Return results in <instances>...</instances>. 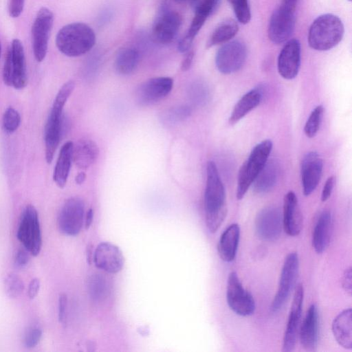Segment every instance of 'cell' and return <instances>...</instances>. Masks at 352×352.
<instances>
[{"mask_svg": "<svg viewBox=\"0 0 352 352\" xmlns=\"http://www.w3.org/2000/svg\"><path fill=\"white\" fill-rule=\"evenodd\" d=\"M206 223L208 230L214 233L227 214L226 192L223 184L214 162L206 166V185L204 193Z\"/></svg>", "mask_w": 352, "mask_h": 352, "instance_id": "obj_1", "label": "cell"}, {"mask_svg": "<svg viewBox=\"0 0 352 352\" xmlns=\"http://www.w3.org/2000/svg\"><path fill=\"white\" fill-rule=\"evenodd\" d=\"M94 30L83 23H72L63 26L58 32L56 44L63 54L76 57L89 52L95 45Z\"/></svg>", "mask_w": 352, "mask_h": 352, "instance_id": "obj_2", "label": "cell"}, {"mask_svg": "<svg viewBox=\"0 0 352 352\" xmlns=\"http://www.w3.org/2000/svg\"><path fill=\"white\" fill-rule=\"evenodd\" d=\"M344 28L340 19L332 14L317 17L310 26L308 34L309 46L318 51H327L342 40Z\"/></svg>", "mask_w": 352, "mask_h": 352, "instance_id": "obj_3", "label": "cell"}, {"mask_svg": "<svg viewBox=\"0 0 352 352\" xmlns=\"http://www.w3.org/2000/svg\"><path fill=\"white\" fill-rule=\"evenodd\" d=\"M272 142L265 140L256 144L241 166L237 181L236 197L241 199L267 163L272 149Z\"/></svg>", "mask_w": 352, "mask_h": 352, "instance_id": "obj_4", "label": "cell"}, {"mask_svg": "<svg viewBox=\"0 0 352 352\" xmlns=\"http://www.w3.org/2000/svg\"><path fill=\"white\" fill-rule=\"evenodd\" d=\"M24 248L32 256H37L42 247V236L38 212L32 206L23 210L16 234Z\"/></svg>", "mask_w": 352, "mask_h": 352, "instance_id": "obj_5", "label": "cell"}, {"mask_svg": "<svg viewBox=\"0 0 352 352\" xmlns=\"http://www.w3.org/2000/svg\"><path fill=\"white\" fill-rule=\"evenodd\" d=\"M298 270V256L291 252L285 258L281 270L278 290L270 307L272 311H278L285 305L295 286Z\"/></svg>", "mask_w": 352, "mask_h": 352, "instance_id": "obj_6", "label": "cell"}, {"mask_svg": "<svg viewBox=\"0 0 352 352\" xmlns=\"http://www.w3.org/2000/svg\"><path fill=\"white\" fill-rule=\"evenodd\" d=\"M226 298L228 306L235 314L241 316H248L254 314V300L251 294L243 288L234 272L228 276Z\"/></svg>", "mask_w": 352, "mask_h": 352, "instance_id": "obj_7", "label": "cell"}, {"mask_svg": "<svg viewBox=\"0 0 352 352\" xmlns=\"http://www.w3.org/2000/svg\"><path fill=\"white\" fill-rule=\"evenodd\" d=\"M53 22V13L46 8H41L32 27V49L38 62H41L46 56Z\"/></svg>", "mask_w": 352, "mask_h": 352, "instance_id": "obj_8", "label": "cell"}, {"mask_svg": "<svg viewBox=\"0 0 352 352\" xmlns=\"http://www.w3.org/2000/svg\"><path fill=\"white\" fill-rule=\"evenodd\" d=\"M84 201L80 197H71L63 205L58 217L60 230L69 236L77 235L83 225Z\"/></svg>", "mask_w": 352, "mask_h": 352, "instance_id": "obj_9", "label": "cell"}, {"mask_svg": "<svg viewBox=\"0 0 352 352\" xmlns=\"http://www.w3.org/2000/svg\"><path fill=\"white\" fill-rule=\"evenodd\" d=\"M247 57V49L240 41L225 43L217 52L215 64L222 74H230L239 70Z\"/></svg>", "mask_w": 352, "mask_h": 352, "instance_id": "obj_10", "label": "cell"}, {"mask_svg": "<svg viewBox=\"0 0 352 352\" xmlns=\"http://www.w3.org/2000/svg\"><path fill=\"white\" fill-rule=\"evenodd\" d=\"M295 10L280 4L273 12L268 26V37L272 42L282 43L291 36L295 27Z\"/></svg>", "mask_w": 352, "mask_h": 352, "instance_id": "obj_11", "label": "cell"}, {"mask_svg": "<svg viewBox=\"0 0 352 352\" xmlns=\"http://www.w3.org/2000/svg\"><path fill=\"white\" fill-rule=\"evenodd\" d=\"M173 80L169 77H155L142 83L136 89L135 100L141 106L153 104L171 91Z\"/></svg>", "mask_w": 352, "mask_h": 352, "instance_id": "obj_12", "label": "cell"}, {"mask_svg": "<svg viewBox=\"0 0 352 352\" xmlns=\"http://www.w3.org/2000/svg\"><path fill=\"white\" fill-rule=\"evenodd\" d=\"M283 228V216L280 210L274 206L262 209L256 215L255 229L259 238L273 241L279 238Z\"/></svg>", "mask_w": 352, "mask_h": 352, "instance_id": "obj_13", "label": "cell"}, {"mask_svg": "<svg viewBox=\"0 0 352 352\" xmlns=\"http://www.w3.org/2000/svg\"><path fill=\"white\" fill-rule=\"evenodd\" d=\"M182 24V16L173 10L163 11L156 19L151 31L153 41L160 44L170 43Z\"/></svg>", "mask_w": 352, "mask_h": 352, "instance_id": "obj_14", "label": "cell"}, {"mask_svg": "<svg viewBox=\"0 0 352 352\" xmlns=\"http://www.w3.org/2000/svg\"><path fill=\"white\" fill-rule=\"evenodd\" d=\"M303 297V287L301 284H298L295 289L288 322L283 336V351L290 352L294 349L298 327L302 314Z\"/></svg>", "mask_w": 352, "mask_h": 352, "instance_id": "obj_15", "label": "cell"}, {"mask_svg": "<svg viewBox=\"0 0 352 352\" xmlns=\"http://www.w3.org/2000/svg\"><path fill=\"white\" fill-rule=\"evenodd\" d=\"M300 67V43L297 39H290L282 48L278 58V71L286 80L294 78Z\"/></svg>", "mask_w": 352, "mask_h": 352, "instance_id": "obj_16", "label": "cell"}, {"mask_svg": "<svg viewBox=\"0 0 352 352\" xmlns=\"http://www.w3.org/2000/svg\"><path fill=\"white\" fill-rule=\"evenodd\" d=\"M94 261L97 267L111 274L120 272L124 263L120 249L109 242L98 244L94 252Z\"/></svg>", "mask_w": 352, "mask_h": 352, "instance_id": "obj_17", "label": "cell"}, {"mask_svg": "<svg viewBox=\"0 0 352 352\" xmlns=\"http://www.w3.org/2000/svg\"><path fill=\"white\" fill-rule=\"evenodd\" d=\"M323 168V162L316 151L307 153L303 157L301 165V182L303 194L311 195L320 182Z\"/></svg>", "mask_w": 352, "mask_h": 352, "instance_id": "obj_18", "label": "cell"}, {"mask_svg": "<svg viewBox=\"0 0 352 352\" xmlns=\"http://www.w3.org/2000/svg\"><path fill=\"white\" fill-rule=\"evenodd\" d=\"M282 216L285 232L292 236L298 235L302 226V218L297 197L293 191H289L284 197Z\"/></svg>", "mask_w": 352, "mask_h": 352, "instance_id": "obj_19", "label": "cell"}, {"mask_svg": "<svg viewBox=\"0 0 352 352\" xmlns=\"http://www.w3.org/2000/svg\"><path fill=\"white\" fill-rule=\"evenodd\" d=\"M319 316L316 305H311L306 314L300 331L302 346L307 351H314L318 345Z\"/></svg>", "mask_w": 352, "mask_h": 352, "instance_id": "obj_20", "label": "cell"}, {"mask_svg": "<svg viewBox=\"0 0 352 352\" xmlns=\"http://www.w3.org/2000/svg\"><path fill=\"white\" fill-rule=\"evenodd\" d=\"M11 58L12 83L16 89L24 88L27 84L25 58L23 46L19 39H14L9 50Z\"/></svg>", "mask_w": 352, "mask_h": 352, "instance_id": "obj_21", "label": "cell"}, {"mask_svg": "<svg viewBox=\"0 0 352 352\" xmlns=\"http://www.w3.org/2000/svg\"><path fill=\"white\" fill-rule=\"evenodd\" d=\"M333 228V219L329 211H323L318 217L312 234V246L318 253H322L328 247Z\"/></svg>", "mask_w": 352, "mask_h": 352, "instance_id": "obj_22", "label": "cell"}, {"mask_svg": "<svg viewBox=\"0 0 352 352\" xmlns=\"http://www.w3.org/2000/svg\"><path fill=\"white\" fill-rule=\"evenodd\" d=\"M333 336L338 344L346 349H352V311L346 309L334 318L331 325Z\"/></svg>", "mask_w": 352, "mask_h": 352, "instance_id": "obj_23", "label": "cell"}, {"mask_svg": "<svg viewBox=\"0 0 352 352\" xmlns=\"http://www.w3.org/2000/svg\"><path fill=\"white\" fill-rule=\"evenodd\" d=\"M99 148L92 140L82 138L73 146L72 161L80 169L89 167L98 158Z\"/></svg>", "mask_w": 352, "mask_h": 352, "instance_id": "obj_24", "label": "cell"}, {"mask_svg": "<svg viewBox=\"0 0 352 352\" xmlns=\"http://www.w3.org/2000/svg\"><path fill=\"white\" fill-rule=\"evenodd\" d=\"M240 237L238 224L230 225L222 233L217 246L221 258L226 262L232 261L236 256Z\"/></svg>", "mask_w": 352, "mask_h": 352, "instance_id": "obj_25", "label": "cell"}, {"mask_svg": "<svg viewBox=\"0 0 352 352\" xmlns=\"http://www.w3.org/2000/svg\"><path fill=\"white\" fill-rule=\"evenodd\" d=\"M263 91L259 87L245 94L236 102L229 118V123L233 125L243 118L261 102Z\"/></svg>", "mask_w": 352, "mask_h": 352, "instance_id": "obj_26", "label": "cell"}, {"mask_svg": "<svg viewBox=\"0 0 352 352\" xmlns=\"http://www.w3.org/2000/svg\"><path fill=\"white\" fill-rule=\"evenodd\" d=\"M74 144L67 142L60 148L53 173V179L60 188L65 187L72 162V152Z\"/></svg>", "mask_w": 352, "mask_h": 352, "instance_id": "obj_27", "label": "cell"}, {"mask_svg": "<svg viewBox=\"0 0 352 352\" xmlns=\"http://www.w3.org/2000/svg\"><path fill=\"white\" fill-rule=\"evenodd\" d=\"M278 177V166L274 160H267L252 184L258 193H265L275 185Z\"/></svg>", "mask_w": 352, "mask_h": 352, "instance_id": "obj_28", "label": "cell"}, {"mask_svg": "<svg viewBox=\"0 0 352 352\" xmlns=\"http://www.w3.org/2000/svg\"><path fill=\"white\" fill-rule=\"evenodd\" d=\"M140 60L138 52L131 47L120 50L116 56L114 66L116 72L121 75L131 74L137 67Z\"/></svg>", "mask_w": 352, "mask_h": 352, "instance_id": "obj_29", "label": "cell"}, {"mask_svg": "<svg viewBox=\"0 0 352 352\" xmlns=\"http://www.w3.org/2000/svg\"><path fill=\"white\" fill-rule=\"evenodd\" d=\"M239 31V25L233 19L221 22L214 30L207 43L208 47L226 43L232 38Z\"/></svg>", "mask_w": 352, "mask_h": 352, "instance_id": "obj_30", "label": "cell"}, {"mask_svg": "<svg viewBox=\"0 0 352 352\" xmlns=\"http://www.w3.org/2000/svg\"><path fill=\"white\" fill-rule=\"evenodd\" d=\"M324 107L320 104L316 107L311 112L304 126L305 135L309 138H314L318 133L322 120Z\"/></svg>", "mask_w": 352, "mask_h": 352, "instance_id": "obj_31", "label": "cell"}, {"mask_svg": "<svg viewBox=\"0 0 352 352\" xmlns=\"http://www.w3.org/2000/svg\"><path fill=\"white\" fill-rule=\"evenodd\" d=\"M5 291L10 298L19 297L24 290L23 280L15 274H8L4 280Z\"/></svg>", "mask_w": 352, "mask_h": 352, "instance_id": "obj_32", "label": "cell"}, {"mask_svg": "<svg viewBox=\"0 0 352 352\" xmlns=\"http://www.w3.org/2000/svg\"><path fill=\"white\" fill-rule=\"evenodd\" d=\"M89 292L90 296L96 300H102L107 294L105 279L99 274L90 277L89 280Z\"/></svg>", "mask_w": 352, "mask_h": 352, "instance_id": "obj_33", "label": "cell"}, {"mask_svg": "<svg viewBox=\"0 0 352 352\" xmlns=\"http://www.w3.org/2000/svg\"><path fill=\"white\" fill-rule=\"evenodd\" d=\"M232 6L237 20L242 24H247L251 19L248 0H228Z\"/></svg>", "mask_w": 352, "mask_h": 352, "instance_id": "obj_34", "label": "cell"}, {"mask_svg": "<svg viewBox=\"0 0 352 352\" xmlns=\"http://www.w3.org/2000/svg\"><path fill=\"white\" fill-rule=\"evenodd\" d=\"M21 123V116L19 112L12 107H8L3 116V126L4 130L12 133L19 128Z\"/></svg>", "mask_w": 352, "mask_h": 352, "instance_id": "obj_35", "label": "cell"}, {"mask_svg": "<svg viewBox=\"0 0 352 352\" xmlns=\"http://www.w3.org/2000/svg\"><path fill=\"white\" fill-rule=\"evenodd\" d=\"M195 12L205 14L208 17L218 8L221 0H189Z\"/></svg>", "mask_w": 352, "mask_h": 352, "instance_id": "obj_36", "label": "cell"}, {"mask_svg": "<svg viewBox=\"0 0 352 352\" xmlns=\"http://www.w3.org/2000/svg\"><path fill=\"white\" fill-rule=\"evenodd\" d=\"M190 113L191 109L189 107L179 106L167 111L164 119L166 123L172 124L186 120L190 116Z\"/></svg>", "mask_w": 352, "mask_h": 352, "instance_id": "obj_37", "label": "cell"}, {"mask_svg": "<svg viewBox=\"0 0 352 352\" xmlns=\"http://www.w3.org/2000/svg\"><path fill=\"white\" fill-rule=\"evenodd\" d=\"M208 16L205 14L195 12L194 18L185 36L193 41L195 36L201 30Z\"/></svg>", "mask_w": 352, "mask_h": 352, "instance_id": "obj_38", "label": "cell"}, {"mask_svg": "<svg viewBox=\"0 0 352 352\" xmlns=\"http://www.w3.org/2000/svg\"><path fill=\"white\" fill-rule=\"evenodd\" d=\"M42 337V331L38 327H32L30 329L24 339V343L27 348H34L40 342Z\"/></svg>", "mask_w": 352, "mask_h": 352, "instance_id": "obj_39", "label": "cell"}, {"mask_svg": "<svg viewBox=\"0 0 352 352\" xmlns=\"http://www.w3.org/2000/svg\"><path fill=\"white\" fill-rule=\"evenodd\" d=\"M29 252L27 250L20 249L18 250L14 258V265L19 269L25 267L30 261Z\"/></svg>", "mask_w": 352, "mask_h": 352, "instance_id": "obj_40", "label": "cell"}, {"mask_svg": "<svg viewBox=\"0 0 352 352\" xmlns=\"http://www.w3.org/2000/svg\"><path fill=\"white\" fill-rule=\"evenodd\" d=\"M25 0H10L8 5L9 14L12 17H18L23 12Z\"/></svg>", "mask_w": 352, "mask_h": 352, "instance_id": "obj_41", "label": "cell"}, {"mask_svg": "<svg viewBox=\"0 0 352 352\" xmlns=\"http://www.w3.org/2000/svg\"><path fill=\"white\" fill-rule=\"evenodd\" d=\"M3 80L4 83L8 86H11L12 83V67L10 50H8L3 70Z\"/></svg>", "mask_w": 352, "mask_h": 352, "instance_id": "obj_42", "label": "cell"}, {"mask_svg": "<svg viewBox=\"0 0 352 352\" xmlns=\"http://www.w3.org/2000/svg\"><path fill=\"white\" fill-rule=\"evenodd\" d=\"M335 178L333 176L328 177L327 179L321 194V201L324 202L330 197L333 189Z\"/></svg>", "mask_w": 352, "mask_h": 352, "instance_id": "obj_43", "label": "cell"}, {"mask_svg": "<svg viewBox=\"0 0 352 352\" xmlns=\"http://www.w3.org/2000/svg\"><path fill=\"white\" fill-rule=\"evenodd\" d=\"M67 305V296L63 294L60 295L58 298V320L60 322H63L65 320Z\"/></svg>", "mask_w": 352, "mask_h": 352, "instance_id": "obj_44", "label": "cell"}, {"mask_svg": "<svg viewBox=\"0 0 352 352\" xmlns=\"http://www.w3.org/2000/svg\"><path fill=\"white\" fill-rule=\"evenodd\" d=\"M351 275H352L351 267H349V268L346 269V270L344 271L343 276H342V280L343 289L349 295L351 294V291H352Z\"/></svg>", "mask_w": 352, "mask_h": 352, "instance_id": "obj_45", "label": "cell"}, {"mask_svg": "<svg viewBox=\"0 0 352 352\" xmlns=\"http://www.w3.org/2000/svg\"><path fill=\"white\" fill-rule=\"evenodd\" d=\"M40 289V280L38 278H33L28 287V295L30 299L34 298Z\"/></svg>", "mask_w": 352, "mask_h": 352, "instance_id": "obj_46", "label": "cell"}, {"mask_svg": "<svg viewBox=\"0 0 352 352\" xmlns=\"http://www.w3.org/2000/svg\"><path fill=\"white\" fill-rule=\"evenodd\" d=\"M193 57L194 53L192 51L189 52L186 54L182 63L181 68L182 71L185 72L190 68L191 65L192 63Z\"/></svg>", "mask_w": 352, "mask_h": 352, "instance_id": "obj_47", "label": "cell"}, {"mask_svg": "<svg viewBox=\"0 0 352 352\" xmlns=\"http://www.w3.org/2000/svg\"><path fill=\"white\" fill-rule=\"evenodd\" d=\"M94 219V212L91 208L88 210L86 214L85 221V226L86 229H89L91 226Z\"/></svg>", "mask_w": 352, "mask_h": 352, "instance_id": "obj_48", "label": "cell"}, {"mask_svg": "<svg viewBox=\"0 0 352 352\" xmlns=\"http://www.w3.org/2000/svg\"><path fill=\"white\" fill-rule=\"evenodd\" d=\"M86 179V175L84 172L79 173L76 177V182L78 184H82Z\"/></svg>", "mask_w": 352, "mask_h": 352, "instance_id": "obj_49", "label": "cell"}, {"mask_svg": "<svg viewBox=\"0 0 352 352\" xmlns=\"http://www.w3.org/2000/svg\"><path fill=\"white\" fill-rule=\"evenodd\" d=\"M87 252V261H88V263L90 264L91 263V252H92L91 246L89 247Z\"/></svg>", "mask_w": 352, "mask_h": 352, "instance_id": "obj_50", "label": "cell"}, {"mask_svg": "<svg viewBox=\"0 0 352 352\" xmlns=\"http://www.w3.org/2000/svg\"><path fill=\"white\" fill-rule=\"evenodd\" d=\"M173 1H175L176 3H182L184 1H186V0H173Z\"/></svg>", "mask_w": 352, "mask_h": 352, "instance_id": "obj_51", "label": "cell"}, {"mask_svg": "<svg viewBox=\"0 0 352 352\" xmlns=\"http://www.w3.org/2000/svg\"><path fill=\"white\" fill-rule=\"evenodd\" d=\"M1 43H0V56H1Z\"/></svg>", "mask_w": 352, "mask_h": 352, "instance_id": "obj_52", "label": "cell"}, {"mask_svg": "<svg viewBox=\"0 0 352 352\" xmlns=\"http://www.w3.org/2000/svg\"><path fill=\"white\" fill-rule=\"evenodd\" d=\"M349 1H351V0H349Z\"/></svg>", "mask_w": 352, "mask_h": 352, "instance_id": "obj_53", "label": "cell"}]
</instances>
